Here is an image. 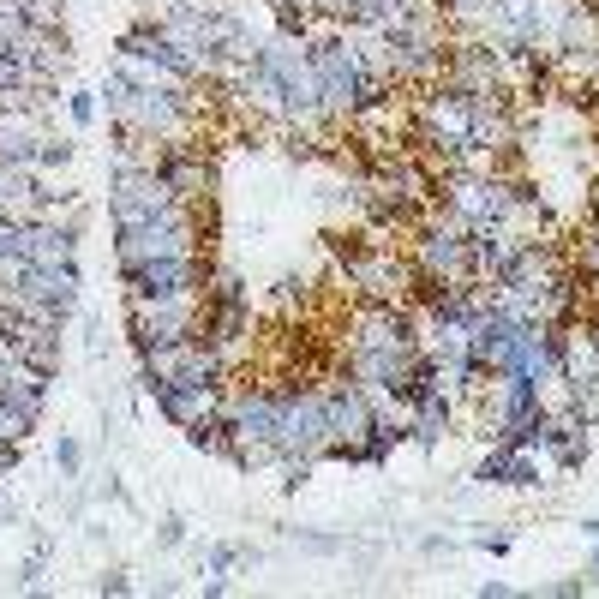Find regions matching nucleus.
Here are the masks:
<instances>
[{"mask_svg":"<svg viewBox=\"0 0 599 599\" xmlns=\"http://www.w3.org/2000/svg\"><path fill=\"white\" fill-rule=\"evenodd\" d=\"M126 294L132 300H198V288L210 282V270L198 264V252H180V258H144V264H126Z\"/></svg>","mask_w":599,"mask_h":599,"instance_id":"4","label":"nucleus"},{"mask_svg":"<svg viewBox=\"0 0 599 599\" xmlns=\"http://www.w3.org/2000/svg\"><path fill=\"white\" fill-rule=\"evenodd\" d=\"M270 6H276V12H306L312 0H270Z\"/></svg>","mask_w":599,"mask_h":599,"instance_id":"18","label":"nucleus"},{"mask_svg":"<svg viewBox=\"0 0 599 599\" xmlns=\"http://www.w3.org/2000/svg\"><path fill=\"white\" fill-rule=\"evenodd\" d=\"M354 6H360V0H312V12H324V18H336V24H348Z\"/></svg>","mask_w":599,"mask_h":599,"instance_id":"14","label":"nucleus"},{"mask_svg":"<svg viewBox=\"0 0 599 599\" xmlns=\"http://www.w3.org/2000/svg\"><path fill=\"white\" fill-rule=\"evenodd\" d=\"M510 486H540V462H534V450H510V474H504Z\"/></svg>","mask_w":599,"mask_h":599,"instance_id":"11","label":"nucleus"},{"mask_svg":"<svg viewBox=\"0 0 599 599\" xmlns=\"http://www.w3.org/2000/svg\"><path fill=\"white\" fill-rule=\"evenodd\" d=\"M72 246H78V222H30L24 216V258L30 264H72Z\"/></svg>","mask_w":599,"mask_h":599,"instance_id":"9","label":"nucleus"},{"mask_svg":"<svg viewBox=\"0 0 599 599\" xmlns=\"http://www.w3.org/2000/svg\"><path fill=\"white\" fill-rule=\"evenodd\" d=\"M72 120H78V126H90V120H96V96H90V90H78V96H72Z\"/></svg>","mask_w":599,"mask_h":599,"instance_id":"15","label":"nucleus"},{"mask_svg":"<svg viewBox=\"0 0 599 599\" xmlns=\"http://www.w3.org/2000/svg\"><path fill=\"white\" fill-rule=\"evenodd\" d=\"M0 522H18V504H6V498H0Z\"/></svg>","mask_w":599,"mask_h":599,"instance_id":"19","label":"nucleus"},{"mask_svg":"<svg viewBox=\"0 0 599 599\" xmlns=\"http://www.w3.org/2000/svg\"><path fill=\"white\" fill-rule=\"evenodd\" d=\"M150 168L168 180V192H174L180 204H198V198L210 192V162H204L198 144H174V138H162L156 156H150Z\"/></svg>","mask_w":599,"mask_h":599,"instance_id":"8","label":"nucleus"},{"mask_svg":"<svg viewBox=\"0 0 599 599\" xmlns=\"http://www.w3.org/2000/svg\"><path fill=\"white\" fill-rule=\"evenodd\" d=\"M114 252H120V270H126V264H144V258L198 252V216H192V204H180V210H168V216H150V222L114 228Z\"/></svg>","mask_w":599,"mask_h":599,"instance_id":"1","label":"nucleus"},{"mask_svg":"<svg viewBox=\"0 0 599 599\" xmlns=\"http://www.w3.org/2000/svg\"><path fill=\"white\" fill-rule=\"evenodd\" d=\"M96 588H102V594H126V588H132V582H126V576H120V570H114V576H102V582H96Z\"/></svg>","mask_w":599,"mask_h":599,"instance_id":"17","label":"nucleus"},{"mask_svg":"<svg viewBox=\"0 0 599 599\" xmlns=\"http://www.w3.org/2000/svg\"><path fill=\"white\" fill-rule=\"evenodd\" d=\"M336 444L330 432V390H282V426H276V450L288 456H324Z\"/></svg>","mask_w":599,"mask_h":599,"instance_id":"3","label":"nucleus"},{"mask_svg":"<svg viewBox=\"0 0 599 599\" xmlns=\"http://www.w3.org/2000/svg\"><path fill=\"white\" fill-rule=\"evenodd\" d=\"M120 60H132V66H150V72H162V78H174V84H192L198 78V60L162 30V24H138V30H126L120 36Z\"/></svg>","mask_w":599,"mask_h":599,"instance_id":"6","label":"nucleus"},{"mask_svg":"<svg viewBox=\"0 0 599 599\" xmlns=\"http://www.w3.org/2000/svg\"><path fill=\"white\" fill-rule=\"evenodd\" d=\"M168 210H180V198L168 192V180L150 162H114V180H108V216H114V228L150 222V216H168Z\"/></svg>","mask_w":599,"mask_h":599,"instance_id":"2","label":"nucleus"},{"mask_svg":"<svg viewBox=\"0 0 599 599\" xmlns=\"http://www.w3.org/2000/svg\"><path fill=\"white\" fill-rule=\"evenodd\" d=\"M510 210H516V186L510 180H468V174L450 180V216H462L468 228L504 222Z\"/></svg>","mask_w":599,"mask_h":599,"instance_id":"7","label":"nucleus"},{"mask_svg":"<svg viewBox=\"0 0 599 599\" xmlns=\"http://www.w3.org/2000/svg\"><path fill=\"white\" fill-rule=\"evenodd\" d=\"M54 468H60V474H66V480H72V474H78V468H84V450H78V444H72V438H60V444H54Z\"/></svg>","mask_w":599,"mask_h":599,"instance_id":"13","label":"nucleus"},{"mask_svg":"<svg viewBox=\"0 0 599 599\" xmlns=\"http://www.w3.org/2000/svg\"><path fill=\"white\" fill-rule=\"evenodd\" d=\"M66 162H72V144H54V138L36 144V168H66Z\"/></svg>","mask_w":599,"mask_h":599,"instance_id":"12","label":"nucleus"},{"mask_svg":"<svg viewBox=\"0 0 599 599\" xmlns=\"http://www.w3.org/2000/svg\"><path fill=\"white\" fill-rule=\"evenodd\" d=\"M588 540H599V516H588Z\"/></svg>","mask_w":599,"mask_h":599,"instance_id":"20","label":"nucleus"},{"mask_svg":"<svg viewBox=\"0 0 599 599\" xmlns=\"http://www.w3.org/2000/svg\"><path fill=\"white\" fill-rule=\"evenodd\" d=\"M180 540H186V522H180V516H168V522H162V546H180Z\"/></svg>","mask_w":599,"mask_h":599,"instance_id":"16","label":"nucleus"},{"mask_svg":"<svg viewBox=\"0 0 599 599\" xmlns=\"http://www.w3.org/2000/svg\"><path fill=\"white\" fill-rule=\"evenodd\" d=\"M150 396H156V408L168 414V420H180V426H192V420H204V414H216V396L210 390H192L186 378H156V384H144Z\"/></svg>","mask_w":599,"mask_h":599,"instance_id":"10","label":"nucleus"},{"mask_svg":"<svg viewBox=\"0 0 599 599\" xmlns=\"http://www.w3.org/2000/svg\"><path fill=\"white\" fill-rule=\"evenodd\" d=\"M126 330H132V342H138V354L204 336L198 300H132V306H126Z\"/></svg>","mask_w":599,"mask_h":599,"instance_id":"5","label":"nucleus"}]
</instances>
